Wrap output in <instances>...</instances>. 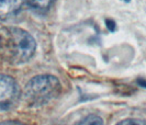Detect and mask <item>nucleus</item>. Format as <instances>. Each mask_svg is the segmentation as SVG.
<instances>
[{
	"label": "nucleus",
	"mask_w": 146,
	"mask_h": 125,
	"mask_svg": "<svg viewBox=\"0 0 146 125\" xmlns=\"http://www.w3.org/2000/svg\"><path fill=\"white\" fill-rule=\"evenodd\" d=\"M35 41L24 30L10 28L6 33V53L10 63L19 65L28 62L35 52Z\"/></svg>",
	"instance_id": "obj_1"
},
{
	"label": "nucleus",
	"mask_w": 146,
	"mask_h": 125,
	"mask_svg": "<svg viewBox=\"0 0 146 125\" xmlns=\"http://www.w3.org/2000/svg\"><path fill=\"white\" fill-rule=\"evenodd\" d=\"M60 91V82L51 75L32 78L24 89V99L32 106L43 105L54 99Z\"/></svg>",
	"instance_id": "obj_2"
},
{
	"label": "nucleus",
	"mask_w": 146,
	"mask_h": 125,
	"mask_svg": "<svg viewBox=\"0 0 146 125\" xmlns=\"http://www.w3.org/2000/svg\"><path fill=\"white\" fill-rule=\"evenodd\" d=\"M20 98V88L17 81L6 75H0V110L15 106Z\"/></svg>",
	"instance_id": "obj_3"
},
{
	"label": "nucleus",
	"mask_w": 146,
	"mask_h": 125,
	"mask_svg": "<svg viewBox=\"0 0 146 125\" xmlns=\"http://www.w3.org/2000/svg\"><path fill=\"white\" fill-rule=\"evenodd\" d=\"M25 0H0V20L15 15L23 6Z\"/></svg>",
	"instance_id": "obj_4"
},
{
	"label": "nucleus",
	"mask_w": 146,
	"mask_h": 125,
	"mask_svg": "<svg viewBox=\"0 0 146 125\" xmlns=\"http://www.w3.org/2000/svg\"><path fill=\"white\" fill-rule=\"evenodd\" d=\"M54 0H27L28 5L37 12H46L52 6Z\"/></svg>",
	"instance_id": "obj_5"
},
{
	"label": "nucleus",
	"mask_w": 146,
	"mask_h": 125,
	"mask_svg": "<svg viewBox=\"0 0 146 125\" xmlns=\"http://www.w3.org/2000/svg\"><path fill=\"white\" fill-rule=\"evenodd\" d=\"M79 125H103V121L100 116L91 114V115H88L87 118H84L79 123Z\"/></svg>",
	"instance_id": "obj_6"
},
{
	"label": "nucleus",
	"mask_w": 146,
	"mask_h": 125,
	"mask_svg": "<svg viewBox=\"0 0 146 125\" xmlns=\"http://www.w3.org/2000/svg\"><path fill=\"white\" fill-rule=\"evenodd\" d=\"M117 125H146V122L139 118H126L117 123Z\"/></svg>",
	"instance_id": "obj_7"
},
{
	"label": "nucleus",
	"mask_w": 146,
	"mask_h": 125,
	"mask_svg": "<svg viewBox=\"0 0 146 125\" xmlns=\"http://www.w3.org/2000/svg\"><path fill=\"white\" fill-rule=\"evenodd\" d=\"M0 125H24L21 122H17V121H6V122H1Z\"/></svg>",
	"instance_id": "obj_8"
},
{
	"label": "nucleus",
	"mask_w": 146,
	"mask_h": 125,
	"mask_svg": "<svg viewBox=\"0 0 146 125\" xmlns=\"http://www.w3.org/2000/svg\"><path fill=\"white\" fill-rule=\"evenodd\" d=\"M137 83H139L141 87H144V88H146V80H145V79H142V78H141V79H139V80H137Z\"/></svg>",
	"instance_id": "obj_9"
},
{
	"label": "nucleus",
	"mask_w": 146,
	"mask_h": 125,
	"mask_svg": "<svg viewBox=\"0 0 146 125\" xmlns=\"http://www.w3.org/2000/svg\"><path fill=\"white\" fill-rule=\"evenodd\" d=\"M123 1H125V2H129V1H131V0H123Z\"/></svg>",
	"instance_id": "obj_10"
}]
</instances>
